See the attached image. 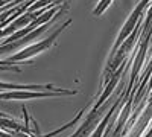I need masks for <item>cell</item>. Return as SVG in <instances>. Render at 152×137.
<instances>
[{
  "label": "cell",
  "instance_id": "3",
  "mask_svg": "<svg viewBox=\"0 0 152 137\" xmlns=\"http://www.w3.org/2000/svg\"><path fill=\"white\" fill-rule=\"evenodd\" d=\"M50 26H52V20L44 23L43 26L35 28L32 32H29L28 35H24V37H21V38H18L17 41H12V43H8V44H0V55H3L6 52H11V51H15V49H20V47H28L29 44H32V41H35L38 37H40L46 29H49Z\"/></svg>",
  "mask_w": 152,
  "mask_h": 137
},
{
  "label": "cell",
  "instance_id": "2",
  "mask_svg": "<svg viewBox=\"0 0 152 137\" xmlns=\"http://www.w3.org/2000/svg\"><path fill=\"white\" fill-rule=\"evenodd\" d=\"M78 90H67V89H59L56 92H28V90H17V92H3L0 93V99H6V101H11V99H38V97H52V96H62V95H76Z\"/></svg>",
  "mask_w": 152,
  "mask_h": 137
},
{
  "label": "cell",
  "instance_id": "6",
  "mask_svg": "<svg viewBox=\"0 0 152 137\" xmlns=\"http://www.w3.org/2000/svg\"><path fill=\"white\" fill-rule=\"evenodd\" d=\"M108 119H110V114L99 123L97 125V128L91 133V137H102V133H104V128H105V125H107V122H108Z\"/></svg>",
  "mask_w": 152,
  "mask_h": 137
},
{
  "label": "cell",
  "instance_id": "7",
  "mask_svg": "<svg viewBox=\"0 0 152 137\" xmlns=\"http://www.w3.org/2000/svg\"><path fill=\"white\" fill-rule=\"evenodd\" d=\"M111 2H113V0H100V2L97 3V6H96V9H94V15H100L108 8V5Z\"/></svg>",
  "mask_w": 152,
  "mask_h": 137
},
{
  "label": "cell",
  "instance_id": "9",
  "mask_svg": "<svg viewBox=\"0 0 152 137\" xmlns=\"http://www.w3.org/2000/svg\"><path fill=\"white\" fill-rule=\"evenodd\" d=\"M0 117H8L6 114H3V113H0Z\"/></svg>",
  "mask_w": 152,
  "mask_h": 137
},
{
  "label": "cell",
  "instance_id": "4",
  "mask_svg": "<svg viewBox=\"0 0 152 137\" xmlns=\"http://www.w3.org/2000/svg\"><path fill=\"white\" fill-rule=\"evenodd\" d=\"M148 3H149V0H142V2L135 6L134 12L131 14V17H129L128 20H126V23L123 24V28H122V31H120V34H119V38H117L116 44H114V52H116L117 49H119V46L126 40V37L132 34V31H134V28H135V24H137L138 18H140L142 12H143V9L146 8V5H148Z\"/></svg>",
  "mask_w": 152,
  "mask_h": 137
},
{
  "label": "cell",
  "instance_id": "8",
  "mask_svg": "<svg viewBox=\"0 0 152 137\" xmlns=\"http://www.w3.org/2000/svg\"><path fill=\"white\" fill-rule=\"evenodd\" d=\"M0 137H14V136L8 134V133H5V131H0Z\"/></svg>",
  "mask_w": 152,
  "mask_h": 137
},
{
  "label": "cell",
  "instance_id": "1",
  "mask_svg": "<svg viewBox=\"0 0 152 137\" xmlns=\"http://www.w3.org/2000/svg\"><path fill=\"white\" fill-rule=\"evenodd\" d=\"M70 23H72V20H67L66 23H62V26H59L53 34H50L47 38H44V40H41V41H38V43H32V44H29L28 47H24L23 51L14 53L12 56H9L8 63L12 64V63H15V61H21V59H26V58H32V56H35V55H38V53H41V52L47 51V49H50V47H52V44L55 43L56 37H58L62 31H64Z\"/></svg>",
  "mask_w": 152,
  "mask_h": 137
},
{
  "label": "cell",
  "instance_id": "5",
  "mask_svg": "<svg viewBox=\"0 0 152 137\" xmlns=\"http://www.w3.org/2000/svg\"><path fill=\"white\" fill-rule=\"evenodd\" d=\"M102 111H104V110L100 108V107L93 108V111L90 113V116H88V117L84 120V123L81 125V128L76 130V133H75L72 137H87L88 134L93 131V125L99 120V117L102 116Z\"/></svg>",
  "mask_w": 152,
  "mask_h": 137
}]
</instances>
